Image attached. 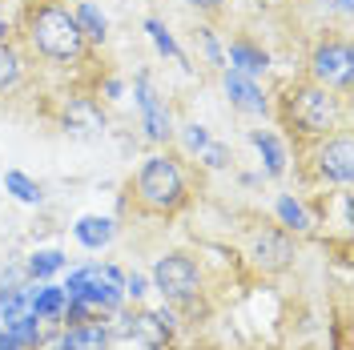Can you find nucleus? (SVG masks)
<instances>
[{"label":"nucleus","mask_w":354,"mask_h":350,"mask_svg":"<svg viewBox=\"0 0 354 350\" xmlns=\"http://www.w3.org/2000/svg\"><path fill=\"white\" fill-rule=\"evenodd\" d=\"M101 93H105V101H121V97H125V81H121V77H105Z\"/></svg>","instance_id":"c756f323"},{"label":"nucleus","mask_w":354,"mask_h":350,"mask_svg":"<svg viewBox=\"0 0 354 350\" xmlns=\"http://www.w3.org/2000/svg\"><path fill=\"white\" fill-rule=\"evenodd\" d=\"M318 8H326V12H338V17H351L354 0H318Z\"/></svg>","instance_id":"7c9ffc66"},{"label":"nucleus","mask_w":354,"mask_h":350,"mask_svg":"<svg viewBox=\"0 0 354 350\" xmlns=\"http://www.w3.org/2000/svg\"><path fill=\"white\" fill-rule=\"evenodd\" d=\"M117 322L121 326L113 330V338H129V342H137V347H145V350H165V342L174 338V330H177V318L169 306L129 310V314L117 310Z\"/></svg>","instance_id":"423d86ee"},{"label":"nucleus","mask_w":354,"mask_h":350,"mask_svg":"<svg viewBox=\"0 0 354 350\" xmlns=\"http://www.w3.org/2000/svg\"><path fill=\"white\" fill-rule=\"evenodd\" d=\"M24 37L32 44V53H41L53 65H68L85 57V37L77 28V17L57 0H41L24 12Z\"/></svg>","instance_id":"f257e3e1"},{"label":"nucleus","mask_w":354,"mask_h":350,"mask_svg":"<svg viewBox=\"0 0 354 350\" xmlns=\"http://www.w3.org/2000/svg\"><path fill=\"white\" fill-rule=\"evenodd\" d=\"M61 129L68 137H77V141H97L109 129V117L93 97H68L65 109H61Z\"/></svg>","instance_id":"f8f14e48"},{"label":"nucleus","mask_w":354,"mask_h":350,"mask_svg":"<svg viewBox=\"0 0 354 350\" xmlns=\"http://www.w3.org/2000/svg\"><path fill=\"white\" fill-rule=\"evenodd\" d=\"M4 37H8V24L0 21V44H4Z\"/></svg>","instance_id":"473e14b6"},{"label":"nucleus","mask_w":354,"mask_h":350,"mask_svg":"<svg viewBox=\"0 0 354 350\" xmlns=\"http://www.w3.org/2000/svg\"><path fill=\"white\" fill-rule=\"evenodd\" d=\"M133 190H137V201L145 205V210H153V214H174L185 205V174H181V165H177L169 154H153L141 161V169H137V181H133Z\"/></svg>","instance_id":"7ed1b4c3"},{"label":"nucleus","mask_w":354,"mask_h":350,"mask_svg":"<svg viewBox=\"0 0 354 350\" xmlns=\"http://www.w3.org/2000/svg\"><path fill=\"white\" fill-rule=\"evenodd\" d=\"M250 141H254V149L262 154L266 177H282V174H286V145H282V137H278V133L250 129Z\"/></svg>","instance_id":"f3484780"},{"label":"nucleus","mask_w":354,"mask_h":350,"mask_svg":"<svg viewBox=\"0 0 354 350\" xmlns=\"http://www.w3.org/2000/svg\"><path fill=\"white\" fill-rule=\"evenodd\" d=\"M351 68H354V53L342 37H326L310 53V81L334 89L338 97L351 93Z\"/></svg>","instance_id":"0eeeda50"},{"label":"nucleus","mask_w":354,"mask_h":350,"mask_svg":"<svg viewBox=\"0 0 354 350\" xmlns=\"http://www.w3.org/2000/svg\"><path fill=\"white\" fill-rule=\"evenodd\" d=\"M65 294L77 298V302H85L88 314L109 318V314H117V310L125 306V274L117 266H101V262L81 266V270L68 274Z\"/></svg>","instance_id":"20e7f679"},{"label":"nucleus","mask_w":354,"mask_h":350,"mask_svg":"<svg viewBox=\"0 0 354 350\" xmlns=\"http://www.w3.org/2000/svg\"><path fill=\"white\" fill-rule=\"evenodd\" d=\"M17 81H21V57H17V48L0 44V89H12Z\"/></svg>","instance_id":"a878e982"},{"label":"nucleus","mask_w":354,"mask_h":350,"mask_svg":"<svg viewBox=\"0 0 354 350\" xmlns=\"http://www.w3.org/2000/svg\"><path fill=\"white\" fill-rule=\"evenodd\" d=\"M225 68H234V73H242L250 81H258V77H266V68H270V53L258 48L254 41L238 37V41H230V48H225Z\"/></svg>","instance_id":"4468645a"},{"label":"nucleus","mask_w":354,"mask_h":350,"mask_svg":"<svg viewBox=\"0 0 354 350\" xmlns=\"http://www.w3.org/2000/svg\"><path fill=\"white\" fill-rule=\"evenodd\" d=\"M185 4H189V8H198V12H218L225 0H185Z\"/></svg>","instance_id":"2f4dec72"},{"label":"nucleus","mask_w":354,"mask_h":350,"mask_svg":"<svg viewBox=\"0 0 354 350\" xmlns=\"http://www.w3.org/2000/svg\"><path fill=\"white\" fill-rule=\"evenodd\" d=\"M4 194H12L21 205H41L44 201L41 181H32V177L21 174V169H8V174H4Z\"/></svg>","instance_id":"4be33fe9"},{"label":"nucleus","mask_w":354,"mask_h":350,"mask_svg":"<svg viewBox=\"0 0 354 350\" xmlns=\"http://www.w3.org/2000/svg\"><path fill=\"white\" fill-rule=\"evenodd\" d=\"M133 97H137V109H141V129H145V137L149 141H169L174 137V113L165 105V97L153 93L145 68L133 77Z\"/></svg>","instance_id":"9d476101"},{"label":"nucleus","mask_w":354,"mask_h":350,"mask_svg":"<svg viewBox=\"0 0 354 350\" xmlns=\"http://www.w3.org/2000/svg\"><path fill=\"white\" fill-rule=\"evenodd\" d=\"M181 145H185V154H201V149L209 145V129H205V125H198V121L181 125Z\"/></svg>","instance_id":"bb28decb"},{"label":"nucleus","mask_w":354,"mask_h":350,"mask_svg":"<svg viewBox=\"0 0 354 350\" xmlns=\"http://www.w3.org/2000/svg\"><path fill=\"white\" fill-rule=\"evenodd\" d=\"M198 157L205 161V169H225V165H230V145H221V141H209V145H205Z\"/></svg>","instance_id":"cd10ccee"},{"label":"nucleus","mask_w":354,"mask_h":350,"mask_svg":"<svg viewBox=\"0 0 354 350\" xmlns=\"http://www.w3.org/2000/svg\"><path fill=\"white\" fill-rule=\"evenodd\" d=\"M274 214H278V225H282L286 234H310V230H314V218L306 214V205L294 194H278Z\"/></svg>","instance_id":"aec40b11"},{"label":"nucleus","mask_w":354,"mask_h":350,"mask_svg":"<svg viewBox=\"0 0 354 350\" xmlns=\"http://www.w3.org/2000/svg\"><path fill=\"white\" fill-rule=\"evenodd\" d=\"M314 174L322 177L326 185H351L354 177V149L346 133H330L322 137L318 154H314Z\"/></svg>","instance_id":"9b49d317"},{"label":"nucleus","mask_w":354,"mask_h":350,"mask_svg":"<svg viewBox=\"0 0 354 350\" xmlns=\"http://www.w3.org/2000/svg\"><path fill=\"white\" fill-rule=\"evenodd\" d=\"M282 113H286V125L298 137H330L342 125V97L326 85H314V81H298L286 89L282 97Z\"/></svg>","instance_id":"f03ea898"},{"label":"nucleus","mask_w":354,"mask_h":350,"mask_svg":"<svg viewBox=\"0 0 354 350\" xmlns=\"http://www.w3.org/2000/svg\"><path fill=\"white\" fill-rule=\"evenodd\" d=\"M24 294H28V310L37 314V318H44V322H61V310H65L68 294L65 286H53V282H28L24 286Z\"/></svg>","instance_id":"2eb2a0df"},{"label":"nucleus","mask_w":354,"mask_h":350,"mask_svg":"<svg viewBox=\"0 0 354 350\" xmlns=\"http://www.w3.org/2000/svg\"><path fill=\"white\" fill-rule=\"evenodd\" d=\"M149 286L169 302V306H189L198 302L201 286H205V274H201V262L189 258V254H161L149 270Z\"/></svg>","instance_id":"39448f33"},{"label":"nucleus","mask_w":354,"mask_h":350,"mask_svg":"<svg viewBox=\"0 0 354 350\" xmlns=\"http://www.w3.org/2000/svg\"><path fill=\"white\" fill-rule=\"evenodd\" d=\"M245 258L258 266L262 274H282V270L294 266L298 250H294V238H290L286 230H278V225H262V230L250 234V250H245Z\"/></svg>","instance_id":"6e6552de"},{"label":"nucleus","mask_w":354,"mask_h":350,"mask_svg":"<svg viewBox=\"0 0 354 350\" xmlns=\"http://www.w3.org/2000/svg\"><path fill=\"white\" fill-rule=\"evenodd\" d=\"M194 41L201 44V53H205V61L214 68H225V48H221V41L214 37V28L209 24H201L198 33H194Z\"/></svg>","instance_id":"393cba45"},{"label":"nucleus","mask_w":354,"mask_h":350,"mask_svg":"<svg viewBox=\"0 0 354 350\" xmlns=\"http://www.w3.org/2000/svg\"><path fill=\"white\" fill-rule=\"evenodd\" d=\"M225 77H221V85H225V97H230V105L234 109L250 113V117H262V113H270V101H266V93L258 81H250V77H242V73H234V68H221Z\"/></svg>","instance_id":"ddd939ff"},{"label":"nucleus","mask_w":354,"mask_h":350,"mask_svg":"<svg viewBox=\"0 0 354 350\" xmlns=\"http://www.w3.org/2000/svg\"><path fill=\"white\" fill-rule=\"evenodd\" d=\"M24 286H0V322H8V318H17V314L28 310V294H24Z\"/></svg>","instance_id":"b1692460"},{"label":"nucleus","mask_w":354,"mask_h":350,"mask_svg":"<svg viewBox=\"0 0 354 350\" xmlns=\"http://www.w3.org/2000/svg\"><path fill=\"white\" fill-rule=\"evenodd\" d=\"M41 350H113V326L101 318L65 322L57 334H44Z\"/></svg>","instance_id":"1a4fd4ad"},{"label":"nucleus","mask_w":354,"mask_h":350,"mask_svg":"<svg viewBox=\"0 0 354 350\" xmlns=\"http://www.w3.org/2000/svg\"><path fill=\"white\" fill-rule=\"evenodd\" d=\"M68 266V258L61 250H37V254H28V262H24V278L28 282H48L53 274H61Z\"/></svg>","instance_id":"412c9836"},{"label":"nucleus","mask_w":354,"mask_h":350,"mask_svg":"<svg viewBox=\"0 0 354 350\" xmlns=\"http://www.w3.org/2000/svg\"><path fill=\"white\" fill-rule=\"evenodd\" d=\"M145 33H149V41L157 44V53H161V57H169V61H181V65H185V53L177 48L174 33L165 28V21H157V17H149V21H145Z\"/></svg>","instance_id":"5701e85b"},{"label":"nucleus","mask_w":354,"mask_h":350,"mask_svg":"<svg viewBox=\"0 0 354 350\" xmlns=\"http://www.w3.org/2000/svg\"><path fill=\"white\" fill-rule=\"evenodd\" d=\"M0 330H4L21 350H41V342H44V318H37L32 310H24V314H17V318H8Z\"/></svg>","instance_id":"a211bd4d"},{"label":"nucleus","mask_w":354,"mask_h":350,"mask_svg":"<svg viewBox=\"0 0 354 350\" xmlns=\"http://www.w3.org/2000/svg\"><path fill=\"white\" fill-rule=\"evenodd\" d=\"M73 17H77V28H81L85 44H105L109 41V17H105L93 0H77Z\"/></svg>","instance_id":"6ab92c4d"},{"label":"nucleus","mask_w":354,"mask_h":350,"mask_svg":"<svg viewBox=\"0 0 354 350\" xmlns=\"http://www.w3.org/2000/svg\"><path fill=\"white\" fill-rule=\"evenodd\" d=\"M145 294H149V278H145V274H137V270H133V274H125V298L141 302Z\"/></svg>","instance_id":"c85d7f7f"},{"label":"nucleus","mask_w":354,"mask_h":350,"mask_svg":"<svg viewBox=\"0 0 354 350\" xmlns=\"http://www.w3.org/2000/svg\"><path fill=\"white\" fill-rule=\"evenodd\" d=\"M73 238L81 241L85 250H105V246H113V238H117V221L105 218V214H85V218H77V225H73Z\"/></svg>","instance_id":"dca6fc26"}]
</instances>
